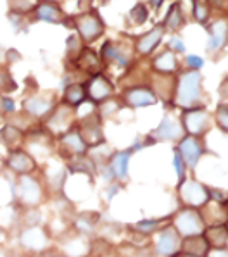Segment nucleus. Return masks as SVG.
<instances>
[{
    "mask_svg": "<svg viewBox=\"0 0 228 257\" xmlns=\"http://www.w3.org/2000/svg\"><path fill=\"white\" fill-rule=\"evenodd\" d=\"M11 193L19 209H35L45 202L49 190L43 178L35 173V175L14 176L11 181Z\"/></svg>",
    "mask_w": 228,
    "mask_h": 257,
    "instance_id": "1",
    "label": "nucleus"
},
{
    "mask_svg": "<svg viewBox=\"0 0 228 257\" xmlns=\"http://www.w3.org/2000/svg\"><path fill=\"white\" fill-rule=\"evenodd\" d=\"M173 104L178 105V107L183 110L204 107L202 105V76H200L199 71L188 69L185 73L180 74V78L176 80Z\"/></svg>",
    "mask_w": 228,
    "mask_h": 257,
    "instance_id": "2",
    "label": "nucleus"
},
{
    "mask_svg": "<svg viewBox=\"0 0 228 257\" xmlns=\"http://www.w3.org/2000/svg\"><path fill=\"white\" fill-rule=\"evenodd\" d=\"M54 236L43 224L37 226H21L18 231V245L23 254L42 255L52 248Z\"/></svg>",
    "mask_w": 228,
    "mask_h": 257,
    "instance_id": "3",
    "label": "nucleus"
},
{
    "mask_svg": "<svg viewBox=\"0 0 228 257\" xmlns=\"http://www.w3.org/2000/svg\"><path fill=\"white\" fill-rule=\"evenodd\" d=\"M176 199L180 207L200 209L209 202V185L187 176L182 183H176Z\"/></svg>",
    "mask_w": 228,
    "mask_h": 257,
    "instance_id": "4",
    "label": "nucleus"
},
{
    "mask_svg": "<svg viewBox=\"0 0 228 257\" xmlns=\"http://www.w3.org/2000/svg\"><path fill=\"white\" fill-rule=\"evenodd\" d=\"M171 226L175 228L182 238L185 236H195L202 235L206 230V224L202 221L199 209H190V207H180L176 212L171 214Z\"/></svg>",
    "mask_w": 228,
    "mask_h": 257,
    "instance_id": "5",
    "label": "nucleus"
},
{
    "mask_svg": "<svg viewBox=\"0 0 228 257\" xmlns=\"http://www.w3.org/2000/svg\"><path fill=\"white\" fill-rule=\"evenodd\" d=\"M175 150L182 156L183 163H185L187 169L190 173H194L195 169H197L200 159H202L204 156H213V152L207 149L206 142H204L202 138L190 137V135L183 137L182 140L176 144Z\"/></svg>",
    "mask_w": 228,
    "mask_h": 257,
    "instance_id": "6",
    "label": "nucleus"
},
{
    "mask_svg": "<svg viewBox=\"0 0 228 257\" xmlns=\"http://www.w3.org/2000/svg\"><path fill=\"white\" fill-rule=\"evenodd\" d=\"M4 168L9 175L23 176V175H35L40 171V164L25 147L7 150V156L4 159Z\"/></svg>",
    "mask_w": 228,
    "mask_h": 257,
    "instance_id": "7",
    "label": "nucleus"
},
{
    "mask_svg": "<svg viewBox=\"0 0 228 257\" xmlns=\"http://www.w3.org/2000/svg\"><path fill=\"white\" fill-rule=\"evenodd\" d=\"M180 245H182V236L176 233L171 223L151 236V248L154 257H175L180 254Z\"/></svg>",
    "mask_w": 228,
    "mask_h": 257,
    "instance_id": "8",
    "label": "nucleus"
},
{
    "mask_svg": "<svg viewBox=\"0 0 228 257\" xmlns=\"http://www.w3.org/2000/svg\"><path fill=\"white\" fill-rule=\"evenodd\" d=\"M183 137H185V132L182 128V122L173 119L171 116H164L159 124L152 132H149L147 137H144V142L147 147H151L159 142H176L178 144Z\"/></svg>",
    "mask_w": 228,
    "mask_h": 257,
    "instance_id": "9",
    "label": "nucleus"
},
{
    "mask_svg": "<svg viewBox=\"0 0 228 257\" xmlns=\"http://www.w3.org/2000/svg\"><path fill=\"white\" fill-rule=\"evenodd\" d=\"M180 122H182L185 135L202 138L211 130V126H213V117L206 110V107H195L183 110Z\"/></svg>",
    "mask_w": 228,
    "mask_h": 257,
    "instance_id": "10",
    "label": "nucleus"
},
{
    "mask_svg": "<svg viewBox=\"0 0 228 257\" xmlns=\"http://www.w3.org/2000/svg\"><path fill=\"white\" fill-rule=\"evenodd\" d=\"M71 128H74V109L66 104L56 105L45 119V130L54 138L64 135Z\"/></svg>",
    "mask_w": 228,
    "mask_h": 257,
    "instance_id": "11",
    "label": "nucleus"
},
{
    "mask_svg": "<svg viewBox=\"0 0 228 257\" xmlns=\"http://www.w3.org/2000/svg\"><path fill=\"white\" fill-rule=\"evenodd\" d=\"M76 128L80 132V135L83 137L85 144L88 145V149H95L99 145L105 144L104 130H102V117L99 116V112H92L80 117Z\"/></svg>",
    "mask_w": 228,
    "mask_h": 257,
    "instance_id": "12",
    "label": "nucleus"
},
{
    "mask_svg": "<svg viewBox=\"0 0 228 257\" xmlns=\"http://www.w3.org/2000/svg\"><path fill=\"white\" fill-rule=\"evenodd\" d=\"M57 145H59V154H61L62 161H68L71 157H80L88 154V145L85 144L83 137L80 135L78 128L74 126L69 132H66L64 135L57 137Z\"/></svg>",
    "mask_w": 228,
    "mask_h": 257,
    "instance_id": "13",
    "label": "nucleus"
},
{
    "mask_svg": "<svg viewBox=\"0 0 228 257\" xmlns=\"http://www.w3.org/2000/svg\"><path fill=\"white\" fill-rule=\"evenodd\" d=\"M133 149H123V150H114L111 159L107 163V168L112 175L114 181H120V183H127L130 180V161L133 156Z\"/></svg>",
    "mask_w": 228,
    "mask_h": 257,
    "instance_id": "14",
    "label": "nucleus"
},
{
    "mask_svg": "<svg viewBox=\"0 0 228 257\" xmlns=\"http://www.w3.org/2000/svg\"><path fill=\"white\" fill-rule=\"evenodd\" d=\"M64 242L61 247V255L64 257H90L92 255V242L88 236L73 231L62 236Z\"/></svg>",
    "mask_w": 228,
    "mask_h": 257,
    "instance_id": "15",
    "label": "nucleus"
},
{
    "mask_svg": "<svg viewBox=\"0 0 228 257\" xmlns=\"http://www.w3.org/2000/svg\"><path fill=\"white\" fill-rule=\"evenodd\" d=\"M86 97L93 102V104H102L107 98L112 97L114 93V86L112 83L104 76V74H93L90 78V81L86 83Z\"/></svg>",
    "mask_w": 228,
    "mask_h": 257,
    "instance_id": "16",
    "label": "nucleus"
},
{
    "mask_svg": "<svg viewBox=\"0 0 228 257\" xmlns=\"http://www.w3.org/2000/svg\"><path fill=\"white\" fill-rule=\"evenodd\" d=\"M123 102L128 107L140 109V107H151L157 102L156 93L147 86H132V88L125 90Z\"/></svg>",
    "mask_w": 228,
    "mask_h": 257,
    "instance_id": "17",
    "label": "nucleus"
},
{
    "mask_svg": "<svg viewBox=\"0 0 228 257\" xmlns=\"http://www.w3.org/2000/svg\"><path fill=\"white\" fill-rule=\"evenodd\" d=\"M99 224H100V214L99 212H80L71 219V230L80 233L83 236H92L93 233L99 230Z\"/></svg>",
    "mask_w": 228,
    "mask_h": 257,
    "instance_id": "18",
    "label": "nucleus"
},
{
    "mask_svg": "<svg viewBox=\"0 0 228 257\" xmlns=\"http://www.w3.org/2000/svg\"><path fill=\"white\" fill-rule=\"evenodd\" d=\"M54 102L50 98L43 97V95H31L23 102V109L26 114H30L31 117H47L54 110Z\"/></svg>",
    "mask_w": 228,
    "mask_h": 257,
    "instance_id": "19",
    "label": "nucleus"
},
{
    "mask_svg": "<svg viewBox=\"0 0 228 257\" xmlns=\"http://www.w3.org/2000/svg\"><path fill=\"white\" fill-rule=\"evenodd\" d=\"M76 28H78V31H80L81 38L86 42L97 40L102 35V31H104V26H102L100 19L97 18L95 14H85V16H81V18H78Z\"/></svg>",
    "mask_w": 228,
    "mask_h": 257,
    "instance_id": "20",
    "label": "nucleus"
},
{
    "mask_svg": "<svg viewBox=\"0 0 228 257\" xmlns=\"http://www.w3.org/2000/svg\"><path fill=\"white\" fill-rule=\"evenodd\" d=\"M202 221L206 226H214V224H225L226 217H228V209L225 204L213 202L209 200L204 207L199 209Z\"/></svg>",
    "mask_w": 228,
    "mask_h": 257,
    "instance_id": "21",
    "label": "nucleus"
},
{
    "mask_svg": "<svg viewBox=\"0 0 228 257\" xmlns=\"http://www.w3.org/2000/svg\"><path fill=\"white\" fill-rule=\"evenodd\" d=\"M211 247L206 242L204 235H195V236H185L182 238V245H180V254L183 255H192V257H207Z\"/></svg>",
    "mask_w": 228,
    "mask_h": 257,
    "instance_id": "22",
    "label": "nucleus"
},
{
    "mask_svg": "<svg viewBox=\"0 0 228 257\" xmlns=\"http://www.w3.org/2000/svg\"><path fill=\"white\" fill-rule=\"evenodd\" d=\"M170 223H171V214L164 216V217H145V219H140L133 224H128V228L130 230L142 233L145 236H152L154 233H157L161 228H164Z\"/></svg>",
    "mask_w": 228,
    "mask_h": 257,
    "instance_id": "23",
    "label": "nucleus"
},
{
    "mask_svg": "<svg viewBox=\"0 0 228 257\" xmlns=\"http://www.w3.org/2000/svg\"><path fill=\"white\" fill-rule=\"evenodd\" d=\"M25 130L18 128L16 124H6L0 130V144L6 145L7 150L19 149L25 145Z\"/></svg>",
    "mask_w": 228,
    "mask_h": 257,
    "instance_id": "24",
    "label": "nucleus"
},
{
    "mask_svg": "<svg viewBox=\"0 0 228 257\" xmlns=\"http://www.w3.org/2000/svg\"><path fill=\"white\" fill-rule=\"evenodd\" d=\"M202 235L211 248H228V231L225 224L206 226Z\"/></svg>",
    "mask_w": 228,
    "mask_h": 257,
    "instance_id": "25",
    "label": "nucleus"
},
{
    "mask_svg": "<svg viewBox=\"0 0 228 257\" xmlns=\"http://www.w3.org/2000/svg\"><path fill=\"white\" fill-rule=\"evenodd\" d=\"M86 98H88V97H86L85 85H80V83H71V85L66 86L64 95H62V104L76 109V107H80V105L83 104Z\"/></svg>",
    "mask_w": 228,
    "mask_h": 257,
    "instance_id": "26",
    "label": "nucleus"
},
{
    "mask_svg": "<svg viewBox=\"0 0 228 257\" xmlns=\"http://www.w3.org/2000/svg\"><path fill=\"white\" fill-rule=\"evenodd\" d=\"M161 37H163V26H156L154 30H151L144 37H140L137 40V50H139V54L142 55L151 54L157 47V43L161 42Z\"/></svg>",
    "mask_w": 228,
    "mask_h": 257,
    "instance_id": "27",
    "label": "nucleus"
},
{
    "mask_svg": "<svg viewBox=\"0 0 228 257\" xmlns=\"http://www.w3.org/2000/svg\"><path fill=\"white\" fill-rule=\"evenodd\" d=\"M152 68L157 71L159 74H171L178 69V61H176V55L171 50H166V52L159 54L152 62Z\"/></svg>",
    "mask_w": 228,
    "mask_h": 257,
    "instance_id": "28",
    "label": "nucleus"
},
{
    "mask_svg": "<svg viewBox=\"0 0 228 257\" xmlns=\"http://www.w3.org/2000/svg\"><path fill=\"white\" fill-rule=\"evenodd\" d=\"M226 40H228V25L225 21L214 23V26L211 28V37H209V45H207V49H209L211 52L219 50L225 45Z\"/></svg>",
    "mask_w": 228,
    "mask_h": 257,
    "instance_id": "29",
    "label": "nucleus"
},
{
    "mask_svg": "<svg viewBox=\"0 0 228 257\" xmlns=\"http://www.w3.org/2000/svg\"><path fill=\"white\" fill-rule=\"evenodd\" d=\"M37 18L43 19L47 23H61L62 19V13L61 9L52 2H47V0H42L37 7Z\"/></svg>",
    "mask_w": 228,
    "mask_h": 257,
    "instance_id": "30",
    "label": "nucleus"
},
{
    "mask_svg": "<svg viewBox=\"0 0 228 257\" xmlns=\"http://www.w3.org/2000/svg\"><path fill=\"white\" fill-rule=\"evenodd\" d=\"M102 59H104V62H118L120 66H128V57L111 42H107L102 47Z\"/></svg>",
    "mask_w": 228,
    "mask_h": 257,
    "instance_id": "31",
    "label": "nucleus"
},
{
    "mask_svg": "<svg viewBox=\"0 0 228 257\" xmlns=\"http://www.w3.org/2000/svg\"><path fill=\"white\" fill-rule=\"evenodd\" d=\"M78 66L83 71H88V73H97V69H99V59H97V55L92 50L86 49L85 52L78 55Z\"/></svg>",
    "mask_w": 228,
    "mask_h": 257,
    "instance_id": "32",
    "label": "nucleus"
},
{
    "mask_svg": "<svg viewBox=\"0 0 228 257\" xmlns=\"http://www.w3.org/2000/svg\"><path fill=\"white\" fill-rule=\"evenodd\" d=\"M164 25H166V28H170V30H178V28H182L183 14H182V7H180V4L171 6L170 13H168L166 19H164Z\"/></svg>",
    "mask_w": 228,
    "mask_h": 257,
    "instance_id": "33",
    "label": "nucleus"
},
{
    "mask_svg": "<svg viewBox=\"0 0 228 257\" xmlns=\"http://www.w3.org/2000/svg\"><path fill=\"white\" fill-rule=\"evenodd\" d=\"M214 122L223 133H228V104L226 102H221V104L216 107Z\"/></svg>",
    "mask_w": 228,
    "mask_h": 257,
    "instance_id": "34",
    "label": "nucleus"
},
{
    "mask_svg": "<svg viewBox=\"0 0 228 257\" xmlns=\"http://www.w3.org/2000/svg\"><path fill=\"white\" fill-rule=\"evenodd\" d=\"M173 169H175V173H176V183H182V181L187 178L188 169H187L185 163H183L182 156H180L175 149H173Z\"/></svg>",
    "mask_w": 228,
    "mask_h": 257,
    "instance_id": "35",
    "label": "nucleus"
},
{
    "mask_svg": "<svg viewBox=\"0 0 228 257\" xmlns=\"http://www.w3.org/2000/svg\"><path fill=\"white\" fill-rule=\"evenodd\" d=\"M121 190H123V183H120V181H111V183H107L104 188V200L105 202H111Z\"/></svg>",
    "mask_w": 228,
    "mask_h": 257,
    "instance_id": "36",
    "label": "nucleus"
},
{
    "mask_svg": "<svg viewBox=\"0 0 228 257\" xmlns=\"http://www.w3.org/2000/svg\"><path fill=\"white\" fill-rule=\"evenodd\" d=\"M194 16H195V19H197V21L206 23V19H207V7H206V4L199 2V0H194Z\"/></svg>",
    "mask_w": 228,
    "mask_h": 257,
    "instance_id": "37",
    "label": "nucleus"
},
{
    "mask_svg": "<svg viewBox=\"0 0 228 257\" xmlns=\"http://www.w3.org/2000/svg\"><path fill=\"white\" fill-rule=\"evenodd\" d=\"M132 19L137 23V25H142V23H145V19H147V9H145L142 4H139V6L133 7Z\"/></svg>",
    "mask_w": 228,
    "mask_h": 257,
    "instance_id": "38",
    "label": "nucleus"
},
{
    "mask_svg": "<svg viewBox=\"0 0 228 257\" xmlns=\"http://www.w3.org/2000/svg\"><path fill=\"white\" fill-rule=\"evenodd\" d=\"M0 109H2L6 114H13V112H16L14 100H13V98H9V97H4L2 100H0Z\"/></svg>",
    "mask_w": 228,
    "mask_h": 257,
    "instance_id": "39",
    "label": "nucleus"
},
{
    "mask_svg": "<svg viewBox=\"0 0 228 257\" xmlns=\"http://www.w3.org/2000/svg\"><path fill=\"white\" fill-rule=\"evenodd\" d=\"M187 64H188V68H190V69L199 71L204 66V61L200 57H197V55H188V57H187Z\"/></svg>",
    "mask_w": 228,
    "mask_h": 257,
    "instance_id": "40",
    "label": "nucleus"
},
{
    "mask_svg": "<svg viewBox=\"0 0 228 257\" xmlns=\"http://www.w3.org/2000/svg\"><path fill=\"white\" fill-rule=\"evenodd\" d=\"M170 50H171V52L182 54V52H185V45H183V42L180 40L178 37H173L171 42H170Z\"/></svg>",
    "mask_w": 228,
    "mask_h": 257,
    "instance_id": "41",
    "label": "nucleus"
},
{
    "mask_svg": "<svg viewBox=\"0 0 228 257\" xmlns=\"http://www.w3.org/2000/svg\"><path fill=\"white\" fill-rule=\"evenodd\" d=\"M207 257H228V248H211Z\"/></svg>",
    "mask_w": 228,
    "mask_h": 257,
    "instance_id": "42",
    "label": "nucleus"
},
{
    "mask_svg": "<svg viewBox=\"0 0 228 257\" xmlns=\"http://www.w3.org/2000/svg\"><path fill=\"white\" fill-rule=\"evenodd\" d=\"M219 95H221L225 100H228V80L223 81L221 86H219Z\"/></svg>",
    "mask_w": 228,
    "mask_h": 257,
    "instance_id": "43",
    "label": "nucleus"
},
{
    "mask_svg": "<svg viewBox=\"0 0 228 257\" xmlns=\"http://www.w3.org/2000/svg\"><path fill=\"white\" fill-rule=\"evenodd\" d=\"M0 257H11V254H9V250H7L6 247H4L2 243H0Z\"/></svg>",
    "mask_w": 228,
    "mask_h": 257,
    "instance_id": "44",
    "label": "nucleus"
},
{
    "mask_svg": "<svg viewBox=\"0 0 228 257\" xmlns=\"http://www.w3.org/2000/svg\"><path fill=\"white\" fill-rule=\"evenodd\" d=\"M97 257H116V255L111 254V252H104V254H100V255H97Z\"/></svg>",
    "mask_w": 228,
    "mask_h": 257,
    "instance_id": "45",
    "label": "nucleus"
},
{
    "mask_svg": "<svg viewBox=\"0 0 228 257\" xmlns=\"http://www.w3.org/2000/svg\"><path fill=\"white\" fill-rule=\"evenodd\" d=\"M161 2H163V0H152V4H154L156 7H159V6H161Z\"/></svg>",
    "mask_w": 228,
    "mask_h": 257,
    "instance_id": "46",
    "label": "nucleus"
},
{
    "mask_svg": "<svg viewBox=\"0 0 228 257\" xmlns=\"http://www.w3.org/2000/svg\"><path fill=\"white\" fill-rule=\"evenodd\" d=\"M19 257H38V255H28V254H23V255H19Z\"/></svg>",
    "mask_w": 228,
    "mask_h": 257,
    "instance_id": "47",
    "label": "nucleus"
},
{
    "mask_svg": "<svg viewBox=\"0 0 228 257\" xmlns=\"http://www.w3.org/2000/svg\"><path fill=\"white\" fill-rule=\"evenodd\" d=\"M175 257H192V255H183V254H176Z\"/></svg>",
    "mask_w": 228,
    "mask_h": 257,
    "instance_id": "48",
    "label": "nucleus"
},
{
    "mask_svg": "<svg viewBox=\"0 0 228 257\" xmlns=\"http://www.w3.org/2000/svg\"><path fill=\"white\" fill-rule=\"evenodd\" d=\"M225 228H226V231H228V217H226V221H225Z\"/></svg>",
    "mask_w": 228,
    "mask_h": 257,
    "instance_id": "49",
    "label": "nucleus"
},
{
    "mask_svg": "<svg viewBox=\"0 0 228 257\" xmlns=\"http://www.w3.org/2000/svg\"><path fill=\"white\" fill-rule=\"evenodd\" d=\"M56 257H64V255H61V254H59V255H56Z\"/></svg>",
    "mask_w": 228,
    "mask_h": 257,
    "instance_id": "50",
    "label": "nucleus"
}]
</instances>
